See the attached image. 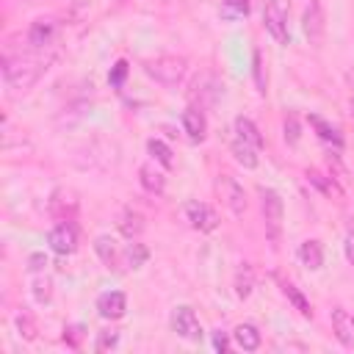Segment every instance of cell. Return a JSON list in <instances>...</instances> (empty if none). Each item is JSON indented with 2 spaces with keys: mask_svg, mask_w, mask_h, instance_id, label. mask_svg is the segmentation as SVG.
<instances>
[{
  "mask_svg": "<svg viewBox=\"0 0 354 354\" xmlns=\"http://www.w3.org/2000/svg\"><path fill=\"white\" fill-rule=\"evenodd\" d=\"M53 58H44V55H33V53H19V55H6L3 58V80L11 91H28L44 72H47V64Z\"/></svg>",
  "mask_w": 354,
  "mask_h": 354,
  "instance_id": "1",
  "label": "cell"
},
{
  "mask_svg": "<svg viewBox=\"0 0 354 354\" xmlns=\"http://www.w3.org/2000/svg\"><path fill=\"white\" fill-rule=\"evenodd\" d=\"M185 69L188 64L183 55H158V58L144 61V72L160 86H177L185 77Z\"/></svg>",
  "mask_w": 354,
  "mask_h": 354,
  "instance_id": "2",
  "label": "cell"
},
{
  "mask_svg": "<svg viewBox=\"0 0 354 354\" xmlns=\"http://www.w3.org/2000/svg\"><path fill=\"white\" fill-rule=\"evenodd\" d=\"M216 191H218L224 207L232 216H243L246 213V191H243V185L232 174H218L216 177Z\"/></svg>",
  "mask_w": 354,
  "mask_h": 354,
  "instance_id": "3",
  "label": "cell"
},
{
  "mask_svg": "<svg viewBox=\"0 0 354 354\" xmlns=\"http://www.w3.org/2000/svg\"><path fill=\"white\" fill-rule=\"evenodd\" d=\"M263 25L279 44H288V6H285V0H266Z\"/></svg>",
  "mask_w": 354,
  "mask_h": 354,
  "instance_id": "4",
  "label": "cell"
},
{
  "mask_svg": "<svg viewBox=\"0 0 354 354\" xmlns=\"http://www.w3.org/2000/svg\"><path fill=\"white\" fill-rule=\"evenodd\" d=\"M260 210H263L268 235L277 238V235H279V227H282V216H285L282 196H279L274 188H260Z\"/></svg>",
  "mask_w": 354,
  "mask_h": 354,
  "instance_id": "5",
  "label": "cell"
},
{
  "mask_svg": "<svg viewBox=\"0 0 354 354\" xmlns=\"http://www.w3.org/2000/svg\"><path fill=\"white\" fill-rule=\"evenodd\" d=\"M185 221L196 230V232H213L218 227V216L210 205L205 202H185Z\"/></svg>",
  "mask_w": 354,
  "mask_h": 354,
  "instance_id": "6",
  "label": "cell"
},
{
  "mask_svg": "<svg viewBox=\"0 0 354 354\" xmlns=\"http://www.w3.org/2000/svg\"><path fill=\"white\" fill-rule=\"evenodd\" d=\"M171 329L183 337V340H199L202 337V326H199V318L191 307H174L171 313Z\"/></svg>",
  "mask_w": 354,
  "mask_h": 354,
  "instance_id": "7",
  "label": "cell"
},
{
  "mask_svg": "<svg viewBox=\"0 0 354 354\" xmlns=\"http://www.w3.org/2000/svg\"><path fill=\"white\" fill-rule=\"evenodd\" d=\"M47 243L55 254H72L77 249V232L69 221H61L47 232Z\"/></svg>",
  "mask_w": 354,
  "mask_h": 354,
  "instance_id": "8",
  "label": "cell"
},
{
  "mask_svg": "<svg viewBox=\"0 0 354 354\" xmlns=\"http://www.w3.org/2000/svg\"><path fill=\"white\" fill-rule=\"evenodd\" d=\"M301 28H304V36L310 39V44H321L324 39V6L321 0H310V6L304 8V19H301Z\"/></svg>",
  "mask_w": 354,
  "mask_h": 354,
  "instance_id": "9",
  "label": "cell"
},
{
  "mask_svg": "<svg viewBox=\"0 0 354 354\" xmlns=\"http://www.w3.org/2000/svg\"><path fill=\"white\" fill-rule=\"evenodd\" d=\"M221 91H224V83H221L216 75L205 72V75H199V77L194 80V91H191V97L199 100V108H202V105H213V102L218 100Z\"/></svg>",
  "mask_w": 354,
  "mask_h": 354,
  "instance_id": "10",
  "label": "cell"
},
{
  "mask_svg": "<svg viewBox=\"0 0 354 354\" xmlns=\"http://www.w3.org/2000/svg\"><path fill=\"white\" fill-rule=\"evenodd\" d=\"M124 310H127V299H124L122 290H108V293H102V296L97 299V313H100L102 318L116 321V318L124 315Z\"/></svg>",
  "mask_w": 354,
  "mask_h": 354,
  "instance_id": "11",
  "label": "cell"
},
{
  "mask_svg": "<svg viewBox=\"0 0 354 354\" xmlns=\"http://www.w3.org/2000/svg\"><path fill=\"white\" fill-rule=\"evenodd\" d=\"M332 329H335V337L346 348H354V315L351 313H346L343 307H335L332 310Z\"/></svg>",
  "mask_w": 354,
  "mask_h": 354,
  "instance_id": "12",
  "label": "cell"
},
{
  "mask_svg": "<svg viewBox=\"0 0 354 354\" xmlns=\"http://www.w3.org/2000/svg\"><path fill=\"white\" fill-rule=\"evenodd\" d=\"M55 39V22L53 19H36L28 28V41L33 50H44Z\"/></svg>",
  "mask_w": 354,
  "mask_h": 354,
  "instance_id": "13",
  "label": "cell"
},
{
  "mask_svg": "<svg viewBox=\"0 0 354 354\" xmlns=\"http://www.w3.org/2000/svg\"><path fill=\"white\" fill-rule=\"evenodd\" d=\"M183 130L188 133L191 141H202L207 133V119L202 113V108H185L183 111Z\"/></svg>",
  "mask_w": 354,
  "mask_h": 354,
  "instance_id": "14",
  "label": "cell"
},
{
  "mask_svg": "<svg viewBox=\"0 0 354 354\" xmlns=\"http://www.w3.org/2000/svg\"><path fill=\"white\" fill-rule=\"evenodd\" d=\"M296 254H299V263H301L304 268H310V271H318V268L324 266V246H321V241H315V238L301 241Z\"/></svg>",
  "mask_w": 354,
  "mask_h": 354,
  "instance_id": "15",
  "label": "cell"
},
{
  "mask_svg": "<svg viewBox=\"0 0 354 354\" xmlns=\"http://www.w3.org/2000/svg\"><path fill=\"white\" fill-rule=\"evenodd\" d=\"M116 227H119V232L124 235V238H138L141 232H144V216L138 213V210H133V207H124L122 213H119V218H116Z\"/></svg>",
  "mask_w": 354,
  "mask_h": 354,
  "instance_id": "16",
  "label": "cell"
},
{
  "mask_svg": "<svg viewBox=\"0 0 354 354\" xmlns=\"http://www.w3.org/2000/svg\"><path fill=\"white\" fill-rule=\"evenodd\" d=\"M230 149H232V158L243 166V169H254L257 163H260V158H257V147H252L249 141H243V138H238V136H232V141H230Z\"/></svg>",
  "mask_w": 354,
  "mask_h": 354,
  "instance_id": "17",
  "label": "cell"
},
{
  "mask_svg": "<svg viewBox=\"0 0 354 354\" xmlns=\"http://www.w3.org/2000/svg\"><path fill=\"white\" fill-rule=\"evenodd\" d=\"M138 180H141L144 191H149V194H163V188H166V177L155 163H144L138 169Z\"/></svg>",
  "mask_w": 354,
  "mask_h": 354,
  "instance_id": "18",
  "label": "cell"
},
{
  "mask_svg": "<svg viewBox=\"0 0 354 354\" xmlns=\"http://www.w3.org/2000/svg\"><path fill=\"white\" fill-rule=\"evenodd\" d=\"M232 340H235V346L243 348V351H257V348H260V332H257L254 324H238V326L232 329Z\"/></svg>",
  "mask_w": 354,
  "mask_h": 354,
  "instance_id": "19",
  "label": "cell"
},
{
  "mask_svg": "<svg viewBox=\"0 0 354 354\" xmlns=\"http://www.w3.org/2000/svg\"><path fill=\"white\" fill-rule=\"evenodd\" d=\"M232 288H235V296L238 299H249L252 290H254V268L249 263H241L238 271H235V279H232Z\"/></svg>",
  "mask_w": 354,
  "mask_h": 354,
  "instance_id": "20",
  "label": "cell"
},
{
  "mask_svg": "<svg viewBox=\"0 0 354 354\" xmlns=\"http://www.w3.org/2000/svg\"><path fill=\"white\" fill-rule=\"evenodd\" d=\"M235 136L238 138H243V141H249L252 147H263V136H260V130H257V124L249 119V116H235Z\"/></svg>",
  "mask_w": 354,
  "mask_h": 354,
  "instance_id": "21",
  "label": "cell"
},
{
  "mask_svg": "<svg viewBox=\"0 0 354 354\" xmlns=\"http://www.w3.org/2000/svg\"><path fill=\"white\" fill-rule=\"evenodd\" d=\"M94 252L97 257L105 263V266H116V257H119V249H116V241L111 235H100L94 241Z\"/></svg>",
  "mask_w": 354,
  "mask_h": 354,
  "instance_id": "22",
  "label": "cell"
},
{
  "mask_svg": "<svg viewBox=\"0 0 354 354\" xmlns=\"http://www.w3.org/2000/svg\"><path fill=\"white\" fill-rule=\"evenodd\" d=\"M30 296H33L36 304H50V299H53V279L44 277V274L33 277L30 279Z\"/></svg>",
  "mask_w": 354,
  "mask_h": 354,
  "instance_id": "23",
  "label": "cell"
},
{
  "mask_svg": "<svg viewBox=\"0 0 354 354\" xmlns=\"http://www.w3.org/2000/svg\"><path fill=\"white\" fill-rule=\"evenodd\" d=\"M310 124L315 127L318 138H324V141H329V144H335V147H343V136H340V130H337L335 124L324 122L321 116H310Z\"/></svg>",
  "mask_w": 354,
  "mask_h": 354,
  "instance_id": "24",
  "label": "cell"
},
{
  "mask_svg": "<svg viewBox=\"0 0 354 354\" xmlns=\"http://www.w3.org/2000/svg\"><path fill=\"white\" fill-rule=\"evenodd\" d=\"M282 293H285V299L304 315V318H310L313 315V307H310V301L304 299V293L296 288V285H290V282H282Z\"/></svg>",
  "mask_w": 354,
  "mask_h": 354,
  "instance_id": "25",
  "label": "cell"
},
{
  "mask_svg": "<svg viewBox=\"0 0 354 354\" xmlns=\"http://www.w3.org/2000/svg\"><path fill=\"white\" fill-rule=\"evenodd\" d=\"M147 257H149V249H147L144 243H130V246L122 252V260H124L127 268H138V266H144Z\"/></svg>",
  "mask_w": 354,
  "mask_h": 354,
  "instance_id": "26",
  "label": "cell"
},
{
  "mask_svg": "<svg viewBox=\"0 0 354 354\" xmlns=\"http://www.w3.org/2000/svg\"><path fill=\"white\" fill-rule=\"evenodd\" d=\"M147 149H149V155L160 163V166H166V169H171L174 166V158H171V149H169V144H163L160 138H152L149 144H147Z\"/></svg>",
  "mask_w": 354,
  "mask_h": 354,
  "instance_id": "27",
  "label": "cell"
},
{
  "mask_svg": "<svg viewBox=\"0 0 354 354\" xmlns=\"http://www.w3.org/2000/svg\"><path fill=\"white\" fill-rule=\"evenodd\" d=\"M307 183H313L318 191H324L326 196H340V188L335 185L332 177H324L321 171H307Z\"/></svg>",
  "mask_w": 354,
  "mask_h": 354,
  "instance_id": "28",
  "label": "cell"
},
{
  "mask_svg": "<svg viewBox=\"0 0 354 354\" xmlns=\"http://www.w3.org/2000/svg\"><path fill=\"white\" fill-rule=\"evenodd\" d=\"M14 324H17V329H19V335L25 340H33L36 337V324H33V318L28 313H17L14 315Z\"/></svg>",
  "mask_w": 354,
  "mask_h": 354,
  "instance_id": "29",
  "label": "cell"
},
{
  "mask_svg": "<svg viewBox=\"0 0 354 354\" xmlns=\"http://www.w3.org/2000/svg\"><path fill=\"white\" fill-rule=\"evenodd\" d=\"M116 343H119V332H113V329L97 332V340H94V351H111V348H116Z\"/></svg>",
  "mask_w": 354,
  "mask_h": 354,
  "instance_id": "30",
  "label": "cell"
},
{
  "mask_svg": "<svg viewBox=\"0 0 354 354\" xmlns=\"http://www.w3.org/2000/svg\"><path fill=\"white\" fill-rule=\"evenodd\" d=\"M221 11H224V17H243L246 11H249V0H224L221 3Z\"/></svg>",
  "mask_w": 354,
  "mask_h": 354,
  "instance_id": "31",
  "label": "cell"
},
{
  "mask_svg": "<svg viewBox=\"0 0 354 354\" xmlns=\"http://www.w3.org/2000/svg\"><path fill=\"white\" fill-rule=\"evenodd\" d=\"M282 130H285V141H288L290 147H296V144H299V122H296V116H293V113H288V116H285Z\"/></svg>",
  "mask_w": 354,
  "mask_h": 354,
  "instance_id": "32",
  "label": "cell"
},
{
  "mask_svg": "<svg viewBox=\"0 0 354 354\" xmlns=\"http://www.w3.org/2000/svg\"><path fill=\"white\" fill-rule=\"evenodd\" d=\"M83 332H86V329H83L80 324H72V326L64 329V340H66L69 346H77V343L83 340Z\"/></svg>",
  "mask_w": 354,
  "mask_h": 354,
  "instance_id": "33",
  "label": "cell"
},
{
  "mask_svg": "<svg viewBox=\"0 0 354 354\" xmlns=\"http://www.w3.org/2000/svg\"><path fill=\"white\" fill-rule=\"evenodd\" d=\"M343 252H346V260L354 266V224L346 230V238H343Z\"/></svg>",
  "mask_w": 354,
  "mask_h": 354,
  "instance_id": "34",
  "label": "cell"
},
{
  "mask_svg": "<svg viewBox=\"0 0 354 354\" xmlns=\"http://www.w3.org/2000/svg\"><path fill=\"white\" fill-rule=\"evenodd\" d=\"M124 75H127V61H119V64L113 66V72L108 75V80H111L113 86H122V80H124Z\"/></svg>",
  "mask_w": 354,
  "mask_h": 354,
  "instance_id": "35",
  "label": "cell"
},
{
  "mask_svg": "<svg viewBox=\"0 0 354 354\" xmlns=\"http://www.w3.org/2000/svg\"><path fill=\"white\" fill-rule=\"evenodd\" d=\"M254 77H257V91L266 94V80H263V64H260V53H254Z\"/></svg>",
  "mask_w": 354,
  "mask_h": 354,
  "instance_id": "36",
  "label": "cell"
},
{
  "mask_svg": "<svg viewBox=\"0 0 354 354\" xmlns=\"http://www.w3.org/2000/svg\"><path fill=\"white\" fill-rule=\"evenodd\" d=\"M44 266H47V257H44L41 252H33V254L28 257V268H30V271H41Z\"/></svg>",
  "mask_w": 354,
  "mask_h": 354,
  "instance_id": "37",
  "label": "cell"
},
{
  "mask_svg": "<svg viewBox=\"0 0 354 354\" xmlns=\"http://www.w3.org/2000/svg\"><path fill=\"white\" fill-rule=\"evenodd\" d=\"M213 346H216V351H221V354L227 351V346H230V343H227V335H224L221 329H216V332H213Z\"/></svg>",
  "mask_w": 354,
  "mask_h": 354,
  "instance_id": "38",
  "label": "cell"
},
{
  "mask_svg": "<svg viewBox=\"0 0 354 354\" xmlns=\"http://www.w3.org/2000/svg\"><path fill=\"white\" fill-rule=\"evenodd\" d=\"M346 83H348V88H351V97H354V69L346 75Z\"/></svg>",
  "mask_w": 354,
  "mask_h": 354,
  "instance_id": "39",
  "label": "cell"
}]
</instances>
